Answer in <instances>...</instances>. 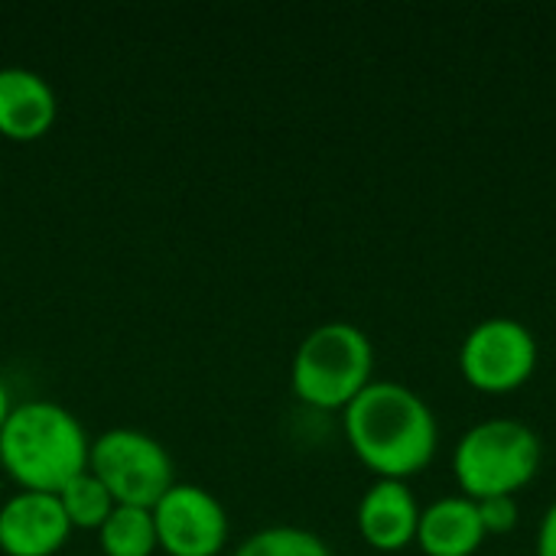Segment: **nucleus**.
<instances>
[{"label": "nucleus", "mask_w": 556, "mask_h": 556, "mask_svg": "<svg viewBox=\"0 0 556 556\" xmlns=\"http://www.w3.org/2000/svg\"><path fill=\"white\" fill-rule=\"evenodd\" d=\"M342 430L352 453L375 479L407 482L433 463L440 446L430 404L401 381H371L342 410Z\"/></svg>", "instance_id": "nucleus-1"}, {"label": "nucleus", "mask_w": 556, "mask_h": 556, "mask_svg": "<svg viewBox=\"0 0 556 556\" xmlns=\"http://www.w3.org/2000/svg\"><path fill=\"white\" fill-rule=\"evenodd\" d=\"M88 450L85 427L55 401L13 404L0 427V466L23 492L59 495L88 469Z\"/></svg>", "instance_id": "nucleus-2"}, {"label": "nucleus", "mask_w": 556, "mask_h": 556, "mask_svg": "<svg viewBox=\"0 0 556 556\" xmlns=\"http://www.w3.org/2000/svg\"><path fill=\"white\" fill-rule=\"evenodd\" d=\"M375 345L352 323H323L296 345L293 394L316 410H345L375 378Z\"/></svg>", "instance_id": "nucleus-3"}, {"label": "nucleus", "mask_w": 556, "mask_h": 556, "mask_svg": "<svg viewBox=\"0 0 556 556\" xmlns=\"http://www.w3.org/2000/svg\"><path fill=\"white\" fill-rule=\"evenodd\" d=\"M541 437L521 420H482L463 433L453 453V476L466 498L485 502L518 495L541 469Z\"/></svg>", "instance_id": "nucleus-4"}, {"label": "nucleus", "mask_w": 556, "mask_h": 556, "mask_svg": "<svg viewBox=\"0 0 556 556\" xmlns=\"http://www.w3.org/2000/svg\"><path fill=\"white\" fill-rule=\"evenodd\" d=\"M88 472L101 479L114 505L130 508H153L176 485L169 450L134 427H114L94 437L88 450Z\"/></svg>", "instance_id": "nucleus-5"}, {"label": "nucleus", "mask_w": 556, "mask_h": 556, "mask_svg": "<svg viewBox=\"0 0 556 556\" xmlns=\"http://www.w3.org/2000/svg\"><path fill=\"white\" fill-rule=\"evenodd\" d=\"M538 358L541 349L534 332L508 316L482 319L459 345V371L466 384L492 397L525 388L538 371Z\"/></svg>", "instance_id": "nucleus-6"}, {"label": "nucleus", "mask_w": 556, "mask_h": 556, "mask_svg": "<svg viewBox=\"0 0 556 556\" xmlns=\"http://www.w3.org/2000/svg\"><path fill=\"white\" fill-rule=\"evenodd\" d=\"M150 511L163 554L218 556L228 544V511L202 485L176 482Z\"/></svg>", "instance_id": "nucleus-7"}, {"label": "nucleus", "mask_w": 556, "mask_h": 556, "mask_svg": "<svg viewBox=\"0 0 556 556\" xmlns=\"http://www.w3.org/2000/svg\"><path fill=\"white\" fill-rule=\"evenodd\" d=\"M72 525L59 505V495L16 492L0 505V554L52 556L65 547Z\"/></svg>", "instance_id": "nucleus-8"}, {"label": "nucleus", "mask_w": 556, "mask_h": 556, "mask_svg": "<svg viewBox=\"0 0 556 556\" xmlns=\"http://www.w3.org/2000/svg\"><path fill=\"white\" fill-rule=\"evenodd\" d=\"M355 525L362 541L378 554H401L417 541L420 505L407 482L375 479L355 511Z\"/></svg>", "instance_id": "nucleus-9"}, {"label": "nucleus", "mask_w": 556, "mask_h": 556, "mask_svg": "<svg viewBox=\"0 0 556 556\" xmlns=\"http://www.w3.org/2000/svg\"><path fill=\"white\" fill-rule=\"evenodd\" d=\"M55 117L59 98L39 72L26 65L0 68V137L33 143L52 130Z\"/></svg>", "instance_id": "nucleus-10"}, {"label": "nucleus", "mask_w": 556, "mask_h": 556, "mask_svg": "<svg viewBox=\"0 0 556 556\" xmlns=\"http://www.w3.org/2000/svg\"><path fill=\"white\" fill-rule=\"evenodd\" d=\"M485 538L479 505L466 495H446L420 508L414 544L424 556H476Z\"/></svg>", "instance_id": "nucleus-11"}, {"label": "nucleus", "mask_w": 556, "mask_h": 556, "mask_svg": "<svg viewBox=\"0 0 556 556\" xmlns=\"http://www.w3.org/2000/svg\"><path fill=\"white\" fill-rule=\"evenodd\" d=\"M98 544L104 556H153V551H160L153 511L114 505L108 521L98 528Z\"/></svg>", "instance_id": "nucleus-12"}, {"label": "nucleus", "mask_w": 556, "mask_h": 556, "mask_svg": "<svg viewBox=\"0 0 556 556\" xmlns=\"http://www.w3.org/2000/svg\"><path fill=\"white\" fill-rule=\"evenodd\" d=\"M59 505H62V511H65V518H68V525H72V531L78 528V531H98L104 521H108V515L114 511V498H111V492L101 485V479L94 476V472H81V476H75L62 492H59Z\"/></svg>", "instance_id": "nucleus-13"}, {"label": "nucleus", "mask_w": 556, "mask_h": 556, "mask_svg": "<svg viewBox=\"0 0 556 556\" xmlns=\"http://www.w3.org/2000/svg\"><path fill=\"white\" fill-rule=\"evenodd\" d=\"M235 556H332L329 544L306 531V528H293V525H270L254 531L251 538H244Z\"/></svg>", "instance_id": "nucleus-14"}, {"label": "nucleus", "mask_w": 556, "mask_h": 556, "mask_svg": "<svg viewBox=\"0 0 556 556\" xmlns=\"http://www.w3.org/2000/svg\"><path fill=\"white\" fill-rule=\"evenodd\" d=\"M479 505V518H482V528L485 534H508L518 528V502L511 495H502V498H485V502H476Z\"/></svg>", "instance_id": "nucleus-15"}, {"label": "nucleus", "mask_w": 556, "mask_h": 556, "mask_svg": "<svg viewBox=\"0 0 556 556\" xmlns=\"http://www.w3.org/2000/svg\"><path fill=\"white\" fill-rule=\"evenodd\" d=\"M538 556H556V502L544 511L538 528Z\"/></svg>", "instance_id": "nucleus-16"}, {"label": "nucleus", "mask_w": 556, "mask_h": 556, "mask_svg": "<svg viewBox=\"0 0 556 556\" xmlns=\"http://www.w3.org/2000/svg\"><path fill=\"white\" fill-rule=\"evenodd\" d=\"M10 410H13V401H10V391H7V384H3V378H0V427L7 424Z\"/></svg>", "instance_id": "nucleus-17"}]
</instances>
